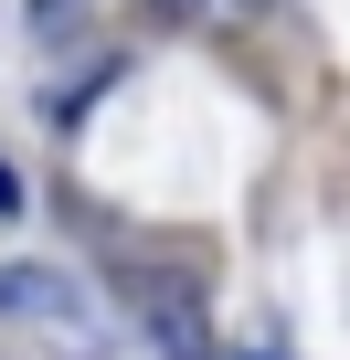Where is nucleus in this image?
I'll return each mask as SVG.
<instances>
[{"instance_id": "nucleus-3", "label": "nucleus", "mask_w": 350, "mask_h": 360, "mask_svg": "<svg viewBox=\"0 0 350 360\" xmlns=\"http://www.w3.org/2000/svg\"><path fill=\"white\" fill-rule=\"evenodd\" d=\"M159 11L192 32H244V22H265V0H159Z\"/></svg>"}, {"instance_id": "nucleus-2", "label": "nucleus", "mask_w": 350, "mask_h": 360, "mask_svg": "<svg viewBox=\"0 0 350 360\" xmlns=\"http://www.w3.org/2000/svg\"><path fill=\"white\" fill-rule=\"evenodd\" d=\"M0 318H22V328H43V339H64V349L96 339V307H85V286H75L64 265H0Z\"/></svg>"}, {"instance_id": "nucleus-5", "label": "nucleus", "mask_w": 350, "mask_h": 360, "mask_svg": "<svg viewBox=\"0 0 350 360\" xmlns=\"http://www.w3.org/2000/svg\"><path fill=\"white\" fill-rule=\"evenodd\" d=\"M11 212H22V169L0 159V223H11Z\"/></svg>"}, {"instance_id": "nucleus-1", "label": "nucleus", "mask_w": 350, "mask_h": 360, "mask_svg": "<svg viewBox=\"0 0 350 360\" xmlns=\"http://www.w3.org/2000/svg\"><path fill=\"white\" fill-rule=\"evenodd\" d=\"M127 307H138V328H149V349H159V360H223L213 307H202V286H192V276L138 265V276H127Z\"/></svg>"}, {"instance_id": "nucleus-6", "label": "nucleus", "mask_w": 350, "mask_h": 360, "mask_svg": "<svg viewBox=\"0 0 350 360\" xmlns=\"http://www.w3.org/2000/svg\"><path fill=\"white\" fill-rule=\"evenodd\" d=\"M64 11H85V0H32V22H43V32H54V22H64Z\"/></svg>"}, {"instance_id": "nucleus-4", "label": "nucleus", "mask_w": 350, "mask_h": 360, "mask_svg": "<svg viewBox=\"0 0 350 360\" xmlns=\"http://www.w3.org/2000/svg\"><path fill=\"white\" fill-rule=\"evenodd\" d=\"M234 360H287V339H276V328H255V339H244Z\"/></svg>"}]
</instances>
